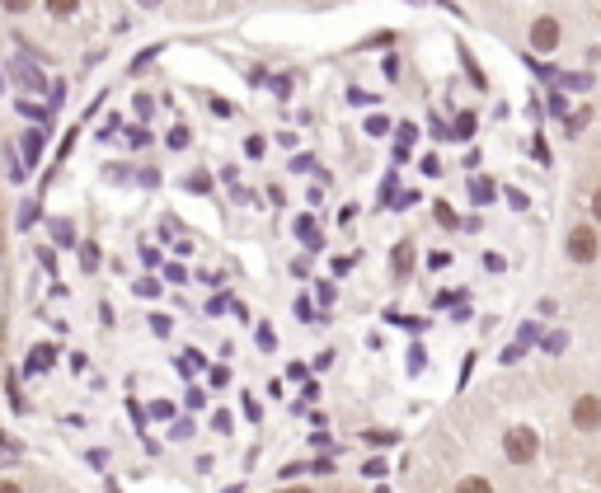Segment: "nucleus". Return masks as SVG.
I'll use <instances>...</instances> for the list:
<instances>
[{"label": "nucleus", "mask_w": 601, "mask_h": 493, "mask_svg": "<svg viewBox=\"0 0 601 493\" xmlns=\"http://www.w3.org/2000/svg\"><path fill=\"white\" fill-rule=\"evenodd\" d=\"M493 198V183H484V179H474V202H489Z\"/></svg>", "instance_id": "22"}, {"label": "nucleus", "mask_w": 601, "mask_h": 493, "mask_svg": "<svg viewBox=\"0 0 601 493\" xmlns=\"http://www.w3.org/2000/svg\"><path fill=\"white\" fill-rule=\"evenodd\" d=\"M569 423L578 427V433H601V395H578L573 404H569Z\"/></svg>", "instance_id": "4"}, {"label": "nucleus", "mask_w": 601, "mask_h": 493, "mask_svg": "<svg viewBox=\"0 0 601 493\" xmlns=\"http://www.w3.org/2000/svg\"><path fill=\"white\" fill-rule=\"evenodd\" d=\"M432 212H437V225H455V212L446 207V202H437V207H432Z\"/></svg>", "instance_id": "25"}, {"label": "nucleus", "mask_w": 601, "mask_h": 493, "mask_svg": "<svg viewBox=\"0 0 601 493\" xmlns=\"http://www.w3.org/2000/svg\"><path fill=\"white\" fill-rule=\"evenodd\" d=\"M0 493H24V489H19L14 480H0Z\"/></svg>", "instance_id": "32"}, {"label": "nucleus", "mask_w": 601, "mask_h": 493, "mask_svg": "<svg viewBox=\"0 0 601 493\" xmlns=\"http://www.w3.org/2000/svg\"><path fill=\"white\" fill-rule=\"evenodd\" d=\"M33 216H38V207H33V202H24V212H19V225H33Z\"/></svg>", "instance_id": "30"}, {"label": "nucleus", "mask_w": 601, "mask_h": 493, "mask_svg": "<svg viewBox=\"0 0 601 493\" xmlns=\"http://www.w3.org/2000/svg\"><path fill=\"white\" fill-rule=\"evenodd\" d=\"M362 442H371V446H390V442H395V433H376V427H371Z\"/></svg>", "instance_id": "20"}, {"label": "nucleus", "mask_w": 601, "mask_h": 493, "mask_svg": "<svg viewBox=\"0 0 601 493\" xmlns=\"http://www.w3.org/2000/svg\"><path fill=\"white\" fill-rule=\"evenodd\" d=\"M564 259H569V263H578V269H588V263H597V259H601V231H597L592 221L569 225V235H564Z\"/></svg>", "instance_id": "1"}, {"label": "nucleus", "mask_w": 601, "mask_h": 493, "mask_svg": "<svg viewBox=\"0 0 601 493\" xmlns=\"http://www.w3.org/2000/svg\"><path fill=\"white\" fill-rule=\"evenodd\" d=\"M137 5H141V10H160V5H164V0H137Z\"/></svg>", "instance_id": "33"}, {"label": "nucleus", "mask_w": 601, "mask_h": 493, "mask_svg": "<svg viewBox=\"0 0 601 493\" xmlns=\"http://www.w3.org/2000/svg\"><path fill=\"white\" fill-rule=\"evenodd\" d=\"M14 75H19V85H24V90H43V71H33V66H19Z\"/></svg>", "instance_id": "12"}, {"label": "nucleus", "mask_w": 601, "mask_h": 493, "mask_svg": "<svg viewBox=\"0 0 601 493\" xmlns=\"http://www.w3.org/2000/svg\"><path fill=\"white\" fill-rule=\"evenodd\" d=\"M137 296H141V301H155V296H160V282H155V277H141V282H137Z\"/></svg>", "instance_id": "14"}, {"label": "nucleus", "mask_w": 601, "mask_h": 493, "mask_svg": "<svg viewBox=\"0 0 601 493\" xmlns=\"http://www.w3.org/2000/svg\"><path fill=\"white\" fill-rule=\"evenodd\" d=\"M0 451H10V456H14V451H19V442H14L10 433H0Z\"/></svg>", "instance_id": "31"}, {"label": "nucleus", "mask_w": 601, "mask_h": 493, "mask_svg": "<svg viewBox=\"0 0 601 493\" xmlns=\"http://www.w3.org/2000/svg\"><path fill=\"white\" fill-rule=\"evenodd\" d=\"M474 132V113H461V122H455V136H470Z\"/></svg>", "instance_id": "26"}, {"label": "nucleus", "mask_w": 601, "mask_h": 493, "mask_svg": "<svg viewBox=\"0 0 601 493\" xmlns=\"http://www.w3.org/2000/svg\"><path fill=\"white\" fill-rule=\"evenodd\" d=\"M263 151H268L263 132H250V136H244V155H250V160H263Z\"/></svg>", "instance_id": "11"}, {"label": "nucleus", "mask_w": 601, "mask_h": 493, "mask_svg": "<svg viewBox=\"0 0 601 493\" xmlns=\"http://www.w3.org/2000/svg\"><path fill=\"white\" fill-rule=\"evenodd\" d=\"M43 10H48L52 19H71V14L80 10V0H43Z\"/></svg>", "instance_id": "8"}, {"label": "nucleus", "mask_w": 601, "mask_h": 493, "mask_svg": "<svg viewBox=\"0 0 601 493\" xmlns=\"http://www.w3.org/2000/svg\"><path fill=\"white\" fill-rule=\"evenodd\" d=\"M287 493H310V489H287Z\"/></svg>", "instance_id": "34"}, {"label": "nucleus", "mask_w": 601, "mask_h": 493, "mask_svg": "<svg viewBox=\"0 0 601 493\" xmlns=\"http://www.w3.org/2000/svg\"><path fill=\"white\" fill-rule=\"evenodd\" d=\"M526 43H531V52L550 57V52H559V43H564V24H559L554 14H535L531 29H526Z\"/></svg>", "instance_id": "3"}, {"label": "nucleus", "mask_w": 601, "mask_h": 493, "mask_svg": "<svg viewBox=\"0 0 601 493\" xmlns=\"http://www.w3.org/2000/svg\"><path fill=\"white\" fill-rule=\"evenodd\" d=\"M455 493H493V484H489L484 475H470V480L455 484Z\"/></svg>", "instance_id": "10"}, {"label": "nucleus", "mask_w": 601, "mask_h": 493, "mask_svg": "<svg viewBox=\"0 0 601 493\" xmlns=\"http://www.w3.org/2000/svg\"><path fill=\"white\" fill-rule=\"evenodd\" d=\"M503 456H508V465H531L541 456V433L526 427V423H512L503 433Z\"/></svg>", "instance_id": "2"}, {"label": "nucleus", "mask_w": 601, "mask_h": 493, "mask_svg": "<svg viewBox=\"0 0 601 493\" xmlns=\"http://www.w3.org/2000/svg\"><path fill=\"white\" fill-rule=\"evenodd\" d=\"M38 5V0H0V10H5V14H29Z\"/></svg>", "instance_id": "15"}, {"label": "nucleus", "mask_w": 601, "mask_h": 493, "mask_svg": "<svg viewBox=\"0 0 601 493\" xmlns=\"http://www.w3.org/2000/svg\"><path fill=\"white\" fill-rule=\"evenodd\" d=\"M189 141H193V132H189V128H183V122H179V128L170 132V146H174V151H189Z\"/></svg>", "instance_id": "13"}, {"label": "nucleus", "mask_w": 601, "mask_h": 493, "mask_svg": "<svg viewBox=\"0 0 601 493\" xmlns=\"http://www.w3.org/2000/svg\"><path fill=\"white\" fill-rule=\"evenodd\" d=\"M390 269H395V277H404V273L413 269V244H409V240L395 244V259H390Z\"/></svg>", "instance_id": "6"}, {"label": "nucleus", "mask_w": 601, "mask_h": 493, "mask_svg": "<svg viewBox=\"0 0 601 493\" xmlns=\"http://www.w3.org/2000/svg\"><path fill=\"white\" fill-rule=\"evenodd\" d=\"M254 339H259V348H278V334H273V324H263Z\"/></svg>", "instance_id": "19"}, {"label": "nucleus", "mask_w": 601, "mask_h": 493, "mask_svg": "<svg viewBox=\"0 0 601 493\" xmlns=\"http://www.w3.org/2000/svg\"><path fill=\"white\" fill-rule=\"evenodd\" d=\"M592 225H601V183L592 189Z\"/></svg>", "instance_id": "27"}, {"label": "nucleus", "mask_w": 601, "mask_h": 493, "mask_svg": "<svg viewBox=\"0 0 601 493\" xmlns=\"http://www.w3.org/2000/svg\"><path fill=\"white\" fill-rule=\"evenodd\" d=\"M132 104H137V118H151V113H155V99H151L146 90H141V94L132 99Z\"/></svg>", "instance_id": "16"}, {"label": "nucleus", "mask_w": 601, "mask_h": 493, "mask_svg": "<svg viewBox=\"0 0 601 493\" xmlns=\"http://www.w3.org/2000/svg\"><path fill=\"white\" fill-rule=\"evenodd\" d=\"M183 189H189V193H212V174H207V170L183 174Z\"/></svg>", "instance_id": "7"}, {"label": "nucleus", "mask_w": 601, "mask_h": 493, "mask_svg": "<svg viewBox=\"0 0 601 493\" xmlns=\"http://www.w3.org/2000/svg\"><path fill=\"white\" fill-rule=\"evenodd\" d=\"M296 235H305V240H315V225H310V216H301V221H296Z\"/></svg>", "instance_id": "29"}, {"label": "nucleus", "mask_w": 601, "mask_h": 493, "mask_svg": "<svg viewBox=\"0 0 601 493\" xmlns=\"http://www.w3.org/2000/svg\"><path fill=\"white\" fill-rule=\"evenodd\" d=\"M43 141H48L43 132H24V160L29 164H38V155H43Z\"/></svg>", "instance_id": "9"}, {"label": "nucleus", "mask_w": 601, "mask_h": 493, "mask_svg": "<svg viewBox=\"0 0 601 493\" xmlns=\"http://www.w3.org/2000/svg\"><path fill=\"white\" fill-rule=\"evenodd\" d=\"M19 113H24V118H48V109H38V104H29V99H24V104H19Z\"/></svg>", "instance_id": "28"}, {"label": "nucleus", "mask_w": 601, "mask_h": 493, "mask_svg": "<svg viewBox=\"0 0 601 493\" xmlns=\"http://www.w3.org/2000/svg\"><path fill=\"white\" fill-rule=\"evenodd\" d=\"M52 357H57V353H52V343H38L33 353H29V362H24V372H29V376L48 372V366H52Z\"/></svg>", "instance_id": "5"}, {"label": "nucleus", "mask_w": 601, "mask_h": 493, "mask_svg": "<svg viewBox=\"0 0 601 493\" xmlns=\"http://www.w3.org/2000/svg\"><path fill=\"white\" fill-rule=\"evenodd\" d=\"M212 113L217 118H235V104H231V99H212Z\"/></svg>", "instance_id": "18"}, {"label": "nucleus", "mask_w": 601, "mask_h": 493, "mask_svg": "<svg viewBox=\"0 0 601 493\" xmlns=\"http://www.w3.org/2000/svg\"><path fill=\"white\" fill-rule=\"evenodd\" d=\"M367 132H371V136H381V132H390V122L376 113V118H367Z\"/></svg>", "instance_id": "21"}, {"label": "nucleus", "mask_w": 601, "mask_h": 493, "mask_svg": "<svg viewBox=\"0 0 601 493\" xmlns=\"http://www.w3.org/2000/svg\"><path fill=\"white\" fill-rule=\"evenodd\" d=\"M155 57H160V52H155V48H146V52H141V57L132 61V71H146V66H151V61H155Z\"/></svg>", "instance_id": "23"}, {"label": "nucleus", "mask_w": 601, "mask_h": 493, "mask_svg": "<svg viewBox=\"0 0 601 493\" xmlns=\"http://www.w3.org/2000/svg\"><path fill=\"white\" fill-rule=\"evenodd\" d=\"M446 263H451L446 250H432V254H428V269H446Z\"/></svg>", "instance_id": "24"}, {"label": "nucleus", "mask_w": 601, "mask_h": 493, "mask_svg": "<svg viewBox=\"0 0 601 493\" xmlns=\"http://www.w3.org/2000/svg\"><path fill=\"white\" fill-rule=\"evenodd\" d=\"M80 269H99V244H85V250H80Z\"/></svg>", "instance_id": "17"}]
</instances>
